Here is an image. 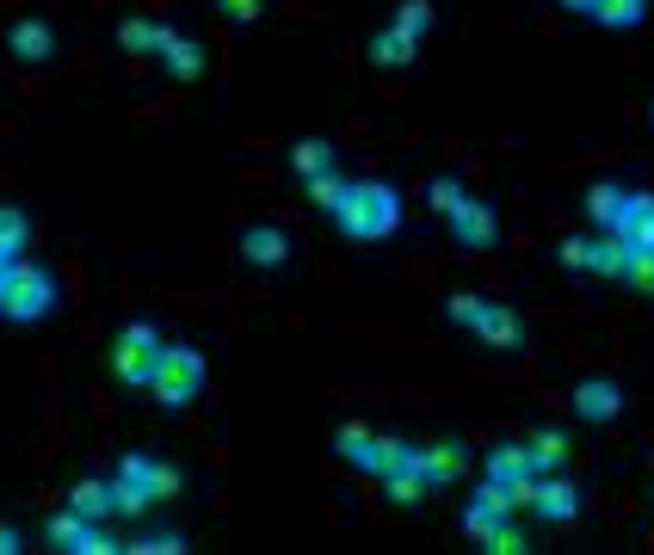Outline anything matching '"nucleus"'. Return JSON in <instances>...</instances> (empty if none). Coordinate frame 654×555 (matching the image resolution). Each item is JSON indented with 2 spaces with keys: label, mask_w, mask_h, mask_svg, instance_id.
I'll use <instances>...</instances> for the list:
<instances>
[{
  "label": "nucleus",
  "mask_w": 654,
  "mask_h": 555,
  "mask_svg": "<svg viewBox=\"0 0 654 555\" xmlns=\"http://www.w3.org/2000/svg\"><path fill=\"white\" fill-rule=\"evenodd\" d=\"M334 222L352 241H383V235H395V222H402V198H395L389 185H352L346 204L334 210Z\"/></svg>",
  "instance_id": "obj_1"
},
{
  "label": "nucleus",
  "mask_w": 654,
  "mask_h": 555,
  "mask_svg": "<svg viewBox=\"0 0 654 555\" xmlns=\"http://www.w3.org/2000/svg\"><path fill=\"white\" fill-rule=\"evenodd\" d=\"M50 309H56V278L44 266L7 259V272H0V315L7 321H44Z\"/></svg>",
  "instance_id": "obj_2"
},
{
  "label": "nucleus",
  "mask_w": 654,
  "mask_h": 555,
  "mask_svg": "<svg viewBox=\"0 0 654 555\" xmlns=\"http://www.w3.org/2000/svg\"><path fill=\"white\" fill-rule=\"evenodd\" d=\"M198 383H204V358H198L192 346H161V358H155V370H149V389H155L167 407H186V401L198 395Z\"/></svg>",
  "instance_id": "obj_3"
},
{
  "label": "nucleus",
  "mask_w": 654,
  "mask_h": 555,
  "mask_svg": "<svg viewBox=\"0 0 654 555\" xmlns=\"http://www.w3.org/2000/svg\"><path fill=\"white\" fill-rule=\"evenodd\" d=\"M155 358H161V333L149 327V321H136V327H124L118 333V352H112V370L124 383H149V370H155Z\"/></svg>",
  "instance_id": "obj_4"
},
{
  "label": "nucleus",
  "mask_w": 654,
  "mask_h": 555,
  "mask_svg": "<svg viewBox=\"0 0 654 555\" xmlns=\"http://www.w3.org/2000/svg\"><path fill=\"white\" fill-rule=\"evenodd\" d=\"M50 543L56 549H68V555H112V549H124V543H112L93 518H81V512H62V518H50Z\"/></svg>",
  "instance_id": "obj_5"
},
{
  "label": "nucleus",
  "mask_w": 654,
  "mask_h": 555,
  "mask_svg": "<svg viewBox=\"0 0 654 555\" xmlns=\"http://www.w3.org/2000/svg\"><path fill=\"white\" fill-rule=\"evenodd\" d=\"M352 463H358V469H371V475H395L402 463H420V451H414V444H402V438H365Z\"/></svg>",
  "instance_id": "obj_6"
},
{
  "label": "nucleus",
  "mask_w": 654,
  "mask_h": 555,
  "mask_svg": "<svg viewBox=\"0 0 654 555\" xmlns=\"http://www.w3.org/2000/svg\"><path fill=\"white\" fill-rule=\"evenodd\" d=\"M531 506H537V518H550V525H568L580 512V494L568 481H531Z\"/></svg>",
  "instance_id": "obj_7"
},
{
  "label": "nucleus",
  "mask_w": 654,
  "mask_h": 555,
  "mask_svg": "<svg viewBox=\"0 0 654 555\" xmlns=\"http://www.w3.org/2000/svg\"><path fill=\"white\" fill-rule=\"evenodd\" d=\"M463 444H426L420 451V475H426V488H451V481L463 475Z\"/></svg>",
  "instance_id": "obj_8"
},
{
  "label": "nucleus",
  "mask_w": 654,
  "mask_h": 555,
  "mask_svg": "<svg viewBox=\"0 0 654 555\" xmlns=\"http://www.w3.org/2000/svg\"><path fill=\"white\" fill-rule=\"evenodd\" d=\"M617 407H624V389L605 383V377H593V383L574 389V414H580V420H611Z\"/></svg>",
  "instance_id": "obj_9"
},
{
  "label": "nucleus",
  "mask_w": 654,
  "mask_h": 555,
  "mask_svg": "<svg viewBox=\"0 0 654 555\" xmlns=\"http://www.w3.org/2000/svg\"><path fill=\"white\" fill-rule=\"evenodd\" d=\"M451 222H457V241H469V247H494V210L488 204H476V198H463L457 210H451Z\"/></svg>",
  "instance_id": "obj_10"
},
{
  "label": "nucleus",
  "mask_w": 654,
  "mask_h": 555,
  "mask_svg": "<svg viewBox=\"0 0 654 555\" xmlns=\"http://www.w3.org/2000/svg\"><path fill=\"white\" fill-rule=\"evenodd\" d=\"M611 235H624L630 247H642V253H654V198H630V210H624V222H617Z\"/></svg>",
  "instance_id": "obj_11"
},
{
  "label": "nucleus",
  "mask_w": 654,
  "mask_h": 555,
  "mask_svg": "<svg viewBox=\"0 0 654 555\" xmlns=\"http://www.w3.org/2000/svg\"><path fill=\"white\" fill-rule=\"evenodd\" d=\"M531 451L525 444H500V451H488V481H531Z\"/></svg>",
  "instance_id": "obj_12"
},
{
  "label": "nucleus",
  "mask_w": 654,
  "mask_h": 555,
  "mask_svg": "<svg viewBox=\"0 0 654 555\" xmlns=\"http://www.w3.org/2000/svg\"><path fill=\"white\" fill-rule=\"evenodd\" d=\"M50 50H56V37H50V25H44V19H19V25H13V56L44 62Z\"/></svg>",
  "instance_id": "obj_13"
},
{
  "label": "nucleus",
  "mask_w": 654,
  "mask_h": 555,
  "mask_svg": "<svg viewBox=\"0 0 654 555\" xmlns=\"http://www.w3.org/2000/svg\"><path fill=\"white\" fill-rule=\"evenodd\" d=\"M241 253L253 259V266H284L290 241H284L278 229H247V235H241Z\"/></svg>",
  "instance_id": "obj_14"
},
{
  "label": "nucleus",
  "mask_w": 654,
  "mask_h": 555,
  "mask_svg": "<svg viewBox=\"0 0 654 555\" xmlns=\"http://www.w3.org/2000/svg\"><path fill=\"white\" fill-rule=\"evenodd\" d=\"M630 241L624 235H611V241H593V259H587V272H599V278H624V266H630Z\"/></svg>",
  "instance_id": "obj_15"
},
{
  "label": "nucleus",
  "mask_w": 654,
  "mask_h": 555,
  "mask_svg": "<svg viewBox=\"0 0 654 555\" xmlns=\"http://www.w3.org/2000/svg\"><path fill=\"white\" fill-rule=\"evenodd\" d=\"M167 37H173V31H161L155 19H124V25H118V44H124L130 56H142V50H167Z\"/></svg>",
  "instance_id": "obj_16"
},
{
  "label": "nucleus",
  "mask_w": 654,
  "mask_h": 555,
  "mask_svg": "<svg viewBox=\"0 0 654 555\" xmlns=\"http://www.w3.org/2000/svg\"><path fill=\"white\" fill-rule=\"evenodd\" d=\"M587 210H593V222H605V229H617V222H624V210H630V192H617V185H593Z\"/></svg>",
  "instance_id": "obj_17"
},
{
  "label": "nucleus",
  "mask_w": 654,
  "mask_h": 555,
  "mask_svg": "<svg viewBox=\"0 0 654 555\" xmlns=\"http://www.w3.org/2000/svg\"><path fill=\"white\" fill-rule=\"evenodd\" d=\"M25 241H31V222H25L13 204H0V259H19Z\"/></svg>",
  "instance_id": "obj_18"
},
{
  "label": "nucleus",
  "mask_w": 654,
  "mask_h": 555,
  "mask_svg": "<svg viewBox=\"0 0 654 555\" xmlns=\"http://www.w3.org/2000/svg\"><path fill=\"white\" fill-rule=\"evenodd\" d=\"M161 56H167V68L179 74V81H198V74H204V50L186 44V37H167V50H161Z\"/></svg>",
  "instance_id": "obj_19"
},
{
  "label": "nucleus",
  "mask_w": 654,
  "mask_h": 555,
  "mask_svg": "<svg viewBox=\"0 0 654 555\" xmlns=\"http://www.w3.org/2000/svg\"><path fill=\"white\" fill-rule=\"evenodd\" d=\"M476 333H482L488 346H519V315L513 309H482V327Z\"/></svg>",
  "instance_id": "obj_20"
},
{
  "label": "nucleus",
  "mask_w": 654,
  "mask_h": 555,
  "mask_svg": "<svg viewBox=\"0 0 654 555\" xmlns=\"http://www.w3.org/2000/svg\"><path fill=\"white\" fill-rule=\"evenodd\" d=\"M525 451H531V469H562V457H568V438L550 426V432H537V438L525 444Z\"/></svg>",
  "instance_id": "obj_21"
},
{
  "label": "nucleus",
  "mask_w": 654,
  "mask_h": 555,
  "mask_svg": "<svg viewBox=\"0 0 654 555\" xmlns=\"http://www.w3.org/2000/svg\"><path fill=\"white\" fill-rule=\"evenodd\" d=\"M642 13H648V0H593V19H599V25H617V31L636 25Z\"/></svg>",
  "instance_id": "obj_22"
},
{
  "label": "nucleus",
  "mask_w": 654,
  "mask_h": 555,
  "mask_svg": "<svg viewBox=\"0 0 654 555\" xmlns=\"http://www.w3.org/2000/svg\"><path fill=\"white\" fill-rule=\"evenodd\" d=\"M389 481V500H402V506H414L420 494H426V475H420V463H402L395 475H383Z\"/></svg>",
  "instance_id": "obj_23"
},
{
  "label": "nucleus",
  "mask_w": 654,
  "mask_h": 555,
  "mask_svg": "<svg viewBox=\"0 0 654 555\" xmlns=\"http://www.w3.org/2000/svg\"><path fill=\"white\" fill-rule=\"evenodd\" d=\"M346 192H352V179H340V173H315V179H309V198H315L321 210H340Z\"/></svg>",
  "instance_id": "obj_24"
},
{
  "label": "nucleus",
  "mask_w": 654,
  "mask_h": 555,
  "mask_svg": "<svg viewBox=\"0 0 654 555\" xmlns=\"http://www.w3.org/2000/svg\"><path fill=\"white\" fill-rule=\"evenodd\" d=\"M371 56H377L383 68H402V62H414V37H402V31H383L377 44H371Z\"/></svg>",
  "instance_id": "obj_25"
},
{
  "label": "nucleus",
  "mask_w": 654,
  "mask_h": 555,
  "mask_svg": "<svg viewBox=\"0 0 654 555\" xmlns=\"http://www.w3.org/2000/svg\"><path fill=\"white\" fill-rule=\"evenodd\" d=\"M297 173L303 179H315V173H334V148H327V142H297Z\"/></svg>",
  "instance_id": "obj_26"
},
{
  "label": "nucleus",
  "mask_w": 654,
  "mask_h": 555,
  "mask_svg": "<svg viewBox=\"0 0 654 555\" xmlns=\"http://www.w3.org/2000/svg\"><path fill=\"white\" fill-rule=\"evenodd\" d=\"M68 500H75V512H81V518H99V512H112V488H105V481H81V488L68 494Z\"/></svg>",
  "instance_id": "obj_27"
},
{
  "label": "nucleus",
  "mask_w": 654,
  "mask_h": 555,
  "mask_svg": "<svg viewBox=\"0 0 654 555\" xmlns=\"http://www.w3.org/2000/svg\"><path fill=\"white\" fill-rule=\"evenodd\" d=\"M426 25H432V7H426V0H402L395 31H402V37H426Z\"/></svg>",
  "instance_id": "obj_28"
},
{
  "label": "nucleus",
  "mask_w": 654,
  "mask_h": 555,
  "mask_svg": "<svg viewBox=\"0 0 654 555\" xmlns=\"http://www.w3.org/2000/svg\"><path fill=\"white\" fill-rule=\"evenodd\" d=\"M112 506H118V512H130V518H136V512H142V506H149V488H142V481H124V475H118V488H112Z\"/></svg>",
  "instance_id": "obj_29"
},
{
  "label": "nucleus",
  "mask_w": 654,
  "mask_h": 555,
  "mask_svg": "<svg viewBox=\"0 0 654 555\" xmlns=\"http://www.w3.org/2000/svg\"><path fill=\"white\" fill-rule=\"evenodd\" d=\"M482 543H488L494 555H519V549H525V531H519V525H506V518H500V525H494Z\"/></svg>",
  "instance_id": "obj_30"
},
{
  "label": "nucleus",
  "mask_w": 654,
  "mask_h": 555,
  "mask_svg": "<svg viewBox=\"0 0 654 555\" xmlns=\"http://www.w3.org/2000/svg\"><path fill=\"white\" fill-rule=\"evenodd\" d=\"M624 278H630L636 290H648V296H654V253H642V247H636V253H630V266H624Z\"/></svg>",
  "instance_id": "obj_31"
},
{
  "label": "nucleus",
  "mask_w": 654,
  "mask_h": 555,
  "mask_svg": "<svg viewBox=\"0 0 654 555\" xmlns=\"http://www.w3.org/2000/svg\"><path fill=\"white\" fill-rule=\"evenodd\" d=\"M167 494H179V469L155 463V469H149V500H167Z\"/></svg>",
  "instance_id": "obj_32"
},
{
  "label": "nucleus",
  "mask_w": 654,
  "mask_h": 555,
  "mask_svg": "<svg viewBox=\"0 0 654 555\" xmlns=\"http://www.w3.org/2000/svg\"><path fill=\"white\" fill-rule=\"evenodd\" d=\"M457 204H463V185H457V179H432V210H445V216H451Z\"/></svg>",
  "instance_id": "obj_33"
},
{
  "label": "nucleus",
  "mask_w": 654,
  "mask_h": 555,
  "mask_svg": "<svg viewBox=\"0 0 654 555\" xmlns=\"http://www.w3.org/2000/svg\"><path fill=\"white\" fill-rule=\"evenodd\" d=\"M482 309L488 303H476V296H451V321L457 327H482Z\"/></svg>",
  "instance_id": "obj_34"
},
{
  "label": "nucleus",
  "mask_w": 654,
  "mask_h": 555,
  "mask_svg": "<svg viewBox=\"0 0 654 555\" xmlns=\"http://www.w3.org/2000/svg\"><path fill=\"white\" fill-rule=\"evenodd\" d=\"M587 259H593V241H562V266H568V272H580Z\"/></svg>",
  "instance_id": "obj_35"
},
{
  "label": "nucleus",
  "mask_w": 654,
  "mask_h": 555,
  "mask_svg": "<svg viewBox=\"0 0 654 555\" xmlns=\"http://www.w3.org/2000/svg\"><path fill=\"white\" fill-rule=\"evenodd\" d=\"M142 555H179V549H186V543H179V537H149V543H136Z\"/></svg>",
  "instance_id": "obj_36"
},
{
  "label": "nucleus",
  "mask_w": 654,
  "mask_h": 555,
  "mask_svg": "<svg viewBox=\"0 0 654 555\" xmlns=\"http://www.w3.org/2000/svg\"><path fill=\"white\" fill-rule=\"evenodd\" d=\"M149 469H155L149 457H124V481H142V488H149Z\"/></svg>",
  "instance_id": "obj_37"
},
{
  "label": "nucleus",
  "mask_w": 654,
  "mask_h": 555,
  "mask_svg": "<svg viewBox=\"0 0 654 555\" xmlns=\"http://www.w3.org/2000/svg\"><path fill=\"white\" fill-rule=\"evenodd\" d=\"M365 438H371L365 426H340V451H346V457H358V444H365Z\"/></svg>",
  "instance_id": "obj_38"
},
{
  "label": "nucleus",
  "mask_w": 654,
  "mask_h": 555,
  "mask_svg": "<svg viewBox=\"0 0 654 555\" xmlns=\"http://www.w3.org/2000/svg\"><path fill=\"white\" fill-rule=\"evenodd\" d=\"M223 13L229 19H253V13H260V0H223Z\"/></svg>",
  "instance_id": "obj_39"
},
{
  "label": "nucleus",
  "mask_w": 654,
  "mask_h": 555,
  "mask_svg": "<svg viewBox=\"0 0 654 555\" xmlns=\"http://www.w3.org/2000/svg\"><path fill=\"white\" fill-rule=\"evenodd\" d=\"M13 549H19V537H13L7 525H0V555H13Z\"/></svg>",
  "instance_id": "obj_40"
},
{
  "label": "nucleus",
  "mask_w": 654,
  "mask_h": 555,
  "mask_svg": "<svg viewBox=\"0 0 654 555\" xmlns=\"http://www.w3.org/2000/svg\"><path fill=\"white\" fill-rule=\"evenodd\" d=\"M562 7H574V13H593V0H562Z\"/></svg>",
  "instance_id": "obj_41"
},
{
  "label": "nucleus",
  "mask_w": 654,
  "mask_h": 555,
  "mask_svg": "<svg viewBox=\"0 0 654 555\" xmlns=\"http://www.w3.org/2000/svg\"><path fill=\"white\" fill-rule=\"evenodd\" d=\"M0 272H7V259H0Z\"/></svg>",
  "instance_id": "obj_42"
}]
</instances>
